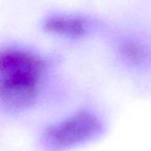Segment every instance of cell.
<instances>
[{
	"mask_svg": "<svg viewBox=\"0 0 151 151\" xmlns=\"http://www.w3.org/2000/svg\"><path fill=\"white\" fill-rule=\"evenodd\" d=\"M41 27L52 36L80 41L94 35L99 28V22L88 14L61 11L46 14L41 21Z\"/></svg>",
	"mask_w": 151,
	"mask_h": 151,
	"instance_id": "obj_4",
	"label": "cell"
},
{
	"mask_svg": "<svg viewBox=\"0 0 151 151\" xmlns=\"http://www.w3.org/2000/svg\"><path fill=\"white\" fill-rule=\"evenodd\" d=\"M111 51L116 63L134 73L151 72V35L139 31L120 32L111 42Z\"/></svg>",
	"mask_w": 151,
	"mask_h": 151,
	"instance_id": "obj_3",
	"label": "cell"
},
{
	"mask_svg": "<svg viewBox=\"0 0 151 151\" xmlns=\"http://www.w3.org/2000/svg\"><path fill=\"white\" fill-rule=\"evenodd\" d=\"M58 62L35 46L7 42L0 48V109L12 117L35 110L47 98Z\"/></svg>",
	"mask_w": 151,
	"mask_h": 151,
	"instance_id": "obj_1",
	"label": "cell"
},
{
	"mask_svg": "<svg viewBox=\"0 0 151 151\" xmlns=\"http://www.w3.org/2000/svg\"><path fill=\"white\" fill-rule=\"evenodd\" d=\"M104 117L90 106L80 107L47 124L40 132L42 151H72L101 139L106 133Z\"/></svg>",
	"mask_w": 151,
	"mask_h": 151,
	"instance_id": "obj_2",
	"label": "cell"
}]
</instances>
